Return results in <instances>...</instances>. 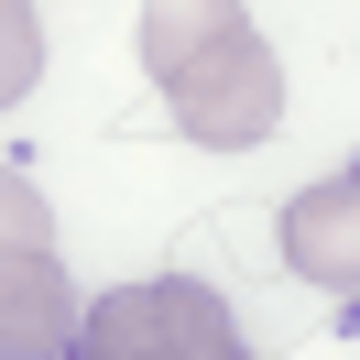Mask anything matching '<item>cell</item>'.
<instances>
[{"label": "cell", "instance_id": "cell-1", "mask_svg": "<svg viewBox=\"0 0 360 360\" xmlns=\"http://www.w3.org/2000/svg\"><path fill=\"white\" fill-rule=\"evenodd\" d=\"M77 360H251V349H240V316L197 273H142V284H110L88 306Z\"/></svg>", "mask_w": 360, "mask_h": 360}, {"label": "cell", "instance_id": "cell-2", "mask_svg": "<svg viewBox=\"0 0 360 360\" xmlns=\"http://www.w3.org/2000/svg\"><path fill=\"white\" fill-rule=\"evenodd\" d=\"M164 110H175L186 142H207V153H251V142H273V120H284V66H273L262 33H229V44H207L197 66L164 77Z\"/></svg>", "mask_w": 360, "mask_h": 360}, {"label": "cell", "instance_id": "cell-3", "mask_svg": "<svg viewBox=\"0 0 360 360\" xmlns=\"http://www.w3.org/2000/svg\"><path fill=\"white\" fill-rule=\"evenodd\" d=\"M273 251H284V273H306L316 295H360V164L295 186L284 219H273Z\"/></svg>", "mask_w": 360, "mask_h": 360}, {"label": "cell", "instance_id": "cell-4", "mask_svg": "<svg viewBox=\"0 0 360 360\" xmlns=\"http://www.w3.org/2000/svg\"><path fill=\"white\" fill-rule=\"evenodd\" d=\"M77 328H88V306H77L66 262L55 251H11L0 262V360H66Z\"/></svg>", "mask_w": 360, "mask_h": 360}, {"label": "cell", "instance_id": "cell-5", "mask_svg": "<svg viewBox=\"0 0 360 360\" xmlns=\"http://www.w3.org/2000/svg\"><path fill=\"white\" fill-rule=\"evenodd\" d=\"M240 22H251L240 0H142V66L175 77V66H197L207 44H229Z\"/></svg>", "mask_w": 360, "mask_h": 360}, {"label": "cell", "instance_id": "cell-6", "mask_svg": "<svg viewBox=\"0 0 360 360\" xmlns=\"http://www.w3.org/2000/svg\"><path fill=\"white\" fill-rule=\"evenodd\" d=\"M33 77H44V11L33 0H0V110L33 98Z\"/></svg>", "mask_w": 360, "mask_h": 360}, {"label": "cell", "instance_id": "cell-7", "mask_svg": "<svg viewBox=\"0 0 360 360\" xmlns=\"http://www.w3.org/2000/svg\"><path fill=\"white\" fill-rule=\"evenodd\" d=\"M11 251H55V207H44V186L22 164H0V262Z\"/></svg>", "mask_w": 360, "mask_h": 360}]
</instances>
